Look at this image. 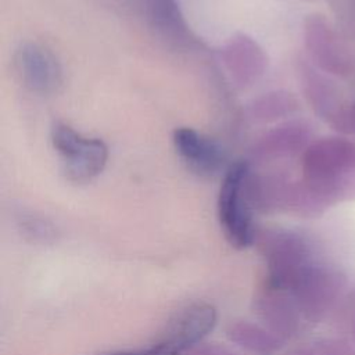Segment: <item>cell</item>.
<instances>
[{
	"label": "cell",
	"mask_w": 355,
	"mask_h": 355,
	"mask_svg": "<svg viewBox=\"0 0 355 355\" xmlns=\"http://www.w3.org/2000/svg\"><path fill=\"white\" fill-rule=\"evenodd\" d=\"M18 225L22 234L33 241H50L55 237L57 232L54 226L44 218L35 214H22L18 218Z\"/></svg>",
	"instance_id": "cell-13"
},
{
	"label": "cell",
	"mask_w": 355,
	"mask_h": 355,
	"mask_svg": "<svg viewBox=\"0 0 355 355\" xmlns=\"http://www.w3.org/2000/svg\"><path fill=\"white\" fill-rule=\"evenodd\" d=\"M184 355H232L229 351H226L225 348L216 347V345H211V347H202L200 349H191Z\"/></svg>",
	"instance_id": "cell-14"
},
{
	"label": "cell",
	"mask_w": 355,
	"mask_h": 355,
	"mask_svg": "<svg viewBox=\"0 0 355 355\" xmlns=\"http://www.w3.org/2000/svg\"><path fill=\"white\" fill-rule=\"evenodd\" d=\"M311 130L304 122L293 121L279 125L265 133L252 148V161L266 165L302 154L311 144Z\"/></svg>",
	"instance_id": "cell-7"
},
{
	"label": "cell",
	"mask_w": 355,
	"mask_h": 355,
	"mask_svg": "<svg viewBox=\"0 0 355 355\" xmlns=\"http://www.w3.org/2000/svg\"><path fill=\"white\" fill-rule=\"evenodd\" d=\"M301 80L305 96L315 111L337 128L349 107L343 105L337 89L323 75L309 67H304L301 69Z\"/></svg>",
	"instance_id": "cell-10"
},
{
	"label": "cell",
	"mask_w": 355,
	"mask_h": 355,
	"mask_svg": "<svg viewBox=\"0 0 355 355\" xmlns=\"http://www.w3.org/2000/svg\"><path fill=\"white\" fill-rule=\"evenodd\" d=\"M297 100L290 93H268L250 105V116L258 122H269L293 114L297 110Z\"/></svg>",
	"instance_id": "cell-12"
},
{
	"label": "cell",
	"mask_w": 355,
	"mask_h": 355,
	"mask_svg": "<svg viewBox=\"0 0 355 355\" xmlns=\"http://www.w3.org/2000/svg\"><path fill=\"white\" fill-rule=\"evenodd\" d=\"M216 319L214 305L193 302L179 309L148 345L100 355H184L214 330Z\"/></svg>",
	"instance_id": "cell-3"
},
{
	"label": "cell",
	"mask_w": 355,
	"mask_h": 355,
	"mask_svg": "<svg viewBox=\"0 0 355 355\" xmlns=\"http://www.w3.org/2000/svg\"><path fill=\"white\" fill-rule=\"evenodd\" d=\"M222 57L232 79L240 87L252 85L266 67L262 49L245 35L232 37L222 49Z\"/></svg>",
	"instance_id": "cell-9"
},
{
	"label": "cell",
	"mask_w": 355,
	"mask_h": 355,
	"mask_svg": "<svg viewBox=\"0 0 355 355\" xmlns=\"http://www.w3.org/2000/svg\"><path fill=\"white\" fill-rule=\"evenodd\" d=\"M250 162L234 161L223 173L218 194V219L226 240L236 248H247L258 239L255 207L248 187Z\"/></svg>",
	"instance_id": "cell-2"
},
{
	"label": "cell",
	"mask_w": 355,
	"mask_h": 355,
	"mask_svg": "<svg viewBox=\"0 0 355 355\" xmlns=\"http://www.w3.org/2000/svg\"><path fill=\"white\" fill-rule=\"evenodd\" d=\"M50 137L68 180L86 183L103 172L108 159V147L103 140L83 136L61 122L53 125Z\"/></svg>",
	"instance_id": "cell-4"
},
{
	"label": "cell",
	"mask_w": 355,
	"mask_h": 355,
	"mask_svg": "<svg viewBox=\"0 0 355 355\" xmlns=\"http://www.w3.org/2000/svg\"><path fill=\"white\" fill-rule=\"evenodd\" d=\"M227 334L236 344L258 354H270L280 347V340L276 336L250 322L232 324Z\"/></svg>",
	"instance_id": "cell-11"
},
{
	"label": "cell",
	"mask_w": 355,
	"mask_h": 355,
	"mask_svg": "<svg viewBox=\"0 0 355 355\" xmlns=\"http://www.w3.org/2000/svg\"><path fill=\"white\" fill-rule=\"evenodd\" d=\"M15 68L24 85L39 94L57 92L62 82V71L57 58L36 43H25L17 50Z\"/></svg>",
	"instance_id": "cell-6"
},
{
	"label": "cell",
	"mask_w": 355,
	"mask_h": 355,
	"mask_svg": "<svg viewBox=\"0 0 355 355\" xmlns=\"http://www.w3.org/2000/svg\"><path fill=\"white\" fill-rule=\"evenodd\" d=\"M301 183L318 212L322 207L355 197V141L323 137L301 155Z\"/></svg>",
	"instance_id": "cell-1"
},
{
	"label": "cell",
	"mask_w": 355,
	"mask_h": 355,
	"mask_svg": "<svg viewBox=\"0 0 355 355\" xmlns=\"http://www.w3.org/2000/svg\"><path fill=\"white\" fill-rule=\"evenodd\" d=\"M304 37L311 57L322 69L338 75L349 69V58L344 47L323 18L309 17L304 26Z\"/></svg>",
	"instance_id": "cell-8"
},
{
	"label": "cell",
	"mask_w": 355,
	"mask_h": 355,
	"mask_svg": "<svg viewBox=\"0 0 355 355\" xmlns=\"http://www.w3.org/2000/svg\"><path fill=\"white\" fill-rule=\"evenodd\" d=\"M172 141L180 159L197 175L212 178L226 172L227 154L215 139L193 128H178Z\"/></svg>",
	"instance_id": "cell-5"
}]
</instances>
